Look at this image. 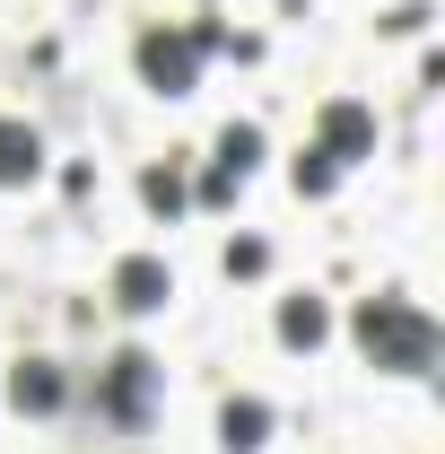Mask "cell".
I'll return each instance as SVG.
<instances>
[{
  "mask_svg": "<svg viewBox=\"0 0 445 454\" xmlns=\"http://www.w3.org/2000/svg\"><path fill=\"white\" fill-rule=\"evenodd\" d=\"M349 333H358V349H367V367H385V376H428L437 349H445L437 315L410 306V297H358Z\"/></svg>",
  "mask_w": 445,
  "mask_h": 454,
  "instance_id": "1",
  "label": "cell"
},
{
  "mask_svg": "<svg viewBox=\"0 0 445 454\" xmlns=\"http://www.w3.org/2000/svg\"><path fill=\"white\" fill-rule=\"evenodd\" d=\"M158 385H167V367H158L149 349H113L105 367H97V385H88V411L113 419V428H140V419L158 411Z\"/></svg>",
  "mask_w": 445,
  "mask_h": 454,
  "instance_id": "2",
  "label": "cell"
},
{
  "mask_svg": "<svg viewBox=\"0 0 445 454\" xmlns=\"http://www.w3.org/2000/svg\"><path fill=\"white\" fill-rule=\"evenodd\" d=\"M131 61H140V79H149L158 97H192V88H201V44H192L183 27H149V35L131 44Z\"/></svg>",
  "mask_w": 445,
  "mask_h": 454,
  "instance_id": "3",
  "label": "cell"
},
{
  "mask_svg": "<svg viewBox=\"0 0 445 454\" xmlns=\"http://www.w3.org/2000/svg\"><path fill=\"white\" fill-rule=\"evenodd\" d=\"M315 149H324L332 167H358V158H376V114L358 106V97H332V106L315 114Z\"/></svg>",
  "mask_w": 445,
  "mask_h": 454,
  "instance_id": "4",
  "label": "cell"
},
{
  "mask_svg": "<svg viewBox=\"0 0 445 454\" xmlns=\"http://www.w3.org/2000/svg\"><path fill=\"white\" fill-rule=\"evenodd\" d=\"M167 297H175V271L158 254H122V262H113V306H122V315H158Z\"/></svg>",
  "mask_w": 445,
  "mask_h": 454,
  "instance_id": "5",
  "label": "cell"
},
{
  "mask_svg": "<svg viewBox=\"0 0 445 454\" xmlns=\"http://www.w3.org/2000/svg\"><path fill=\"white\" fill-rule=\"evenodd\" d=\"M9 402H18L27 419H44V411L70 402V376H61L53 358H18V367H9Z\"/></svg>",
  "mask_w": 445,
  "mask_h": 454,
  "instance_id": "6",
  "label": "cell"
},
{
  "mask_svg": "<svg viewBox=\"0 0 445 454\" xmlns=\"http://www.w3.org/2000/svg\"><path fill=\"white\" fill-rule=\"evenodd\" d=\"M35 175H44V131L18 122V114H0V184L18 192V184H35Z\"/></svg>",
  "mask_w": 445,
  "mask_h": 454,
  "instance_id": "7",
  "label": "cell"
},
{
  "mask_svg": "<svg viewBox=\"0 0 445 454\" xmlns=\"http://www.w3.org/2000/svg\"><path fill=\"white\" fill-rule=\"evenodd\" d=\"M219 446L227 454H262V446H271V402H262V394H236L219 411Z\"/></svg>",
  "mask_w": 445,
  "mask_h": 454,
  "instance_id": "8",
  "label": "cell"
},
{
  "mask_svg": "<svg viewBox=\"0 0 445 454\" xmlns=\"http://www.w3.org/2000/svg\"><path fill=\"white\" fill-rule=\"evenodd\" d=\"M279 340H288V349H324V340H332V306H324V297H288V306H279Z\"/></svg>",
  "mask_w": 445,
  "mask_h": 454,
  "instance_id": "9",
  "label": "cell"
},
{
  "mask_svg": "<svg viewBox=\"0 0 445 454\" xmlns=\"http://www.w3.org/2000/svg\"><path fill=\"white\" fill-rule=\"evenodd\" d=\"M210 167L245 184V175L262 167V131H254V122H227V131H219V158H210Z\"/></svg>",
  "mask_w": 445,
  "mask_h": 454,
  "instance_id": "10",
  "label": "cell"
},
{
  "mask_svg": "<svg viewBox=\"0 0 445 454\" xmlns=\"http://www.w3.org/2000/svg\"><path fill=\"white\" fill-rule=\"evenodd\" d=\"M140 201H149V210H158V219H175V210H183V201H192V184H183V167H149L140 175Z\"/></svg>",
  "mask_w": 445,
  "mask_h": 454,
  "instance_id": "11",
  "label": "cell"
},
{
  "mask_svg": "<svg viewBox=\"0 0 445 454\" xmlns=\"http://www.w3.org/2000/svg\"><path fill=\"white\" fill-rule=\"evenodd\" d=\"M288 184H297L306 201H324V192H332V184H340V167H332V158H324V149H297V158H288Z\"/></svg>",
  "mask_w": 445,
  "mask_h": 454,
  "instance_id": "12",
  "label": "cell"
},
{
  "mask_svg": "<svg viewBox=\"0 0 445 454\" xmlns=\"http://www.w3.org/2000/svg\"><path fill=\"white\" fill-rule=\"evenodd\" d=\"M262 262H271V254H262V245H254V236H236V245H227V271H236V280H254V271H262Z\"/></svg>",
  "mask_w": 445,
  "mask_h": 454,
  "instance_id": "13",
  "label": "cell"
},
{
  "mask_svg": "<svg viewBox=\"0 0 445 454\" xmlns=\"http://www.w3.org/2000/svg\"><path fill=\"white\" fill-rule=\"evenodd\" d=\"M236 192H245V184H236V175H219V167L201 175V201H210V210H227V201H236Z\"/></svg>",
  "mask_w": 445,
  "mask_h": 454,
  "instance_id": "14",
  "label": "cell"
}]
</instances>
